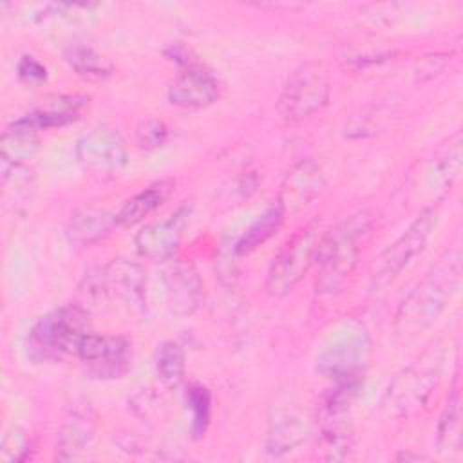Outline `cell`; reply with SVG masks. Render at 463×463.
I'll return each instance as SVG.
<instances>
[{"mask_svg":"<svg viewBox=\"0 0 463 463\" xmlns=\"http://www.w3.org/2000/svg\"><path fill=\"white\" fill-rule=\"evenodd\" d=\"M461 145H463L461 132H456L432 156L430 166H429V177L434 186L450 188V184L459 175V172H461Z\"/></svg>","mask_w":463,"mask_h":463,"instance_id":"22","label":"cell"},{"mask_svg":"<svg viewBox=\"0 0 463 463\" xmlns=\"http://www.w3.org/2000/svg\"><path fill=\"white\" fill-rule=\"evenodd\" d=\"M438 450L445 456H454L461 450V398L456 387L449 394L439 416Z\"/></svg>","mask_w":463,"mask_h":463,"instance_id":"24","label":"cell"},{"mask_svg":"<svg viewBox=\"0 0 463 463\" xmlns=\"http://www.w3.org/2000/svg\"><path fill=\"white\" fill-rule=\"evenodd\" d=\"M373 230L374 217L369 212H358L320 237L315 257V264L318 266L317 291L333 293L345 282Z\"/></svg>","mask_w":463,"mask_h":463,"instance_id":"2","label":"cell"},{"mask_svg":"<svg viewBox=\"0 0 463 463\" xmlns=\"http://www.w3.org/2000/svg\"><path fill=\"white\" fill-rule=\"evenodd\" d=\"M65 60L78 76L87 80H105L112 74V65L89 45H71Z\"/></svg>","mask_w":463,"mask_h":463,"instance_id":"26","label":"cell"},{"mask_svg":"<svg viewBox=\"0 0 463 463\" xmlns=\"http://www.w3.org/2000/svg\"><path fill=\"white\" fill-rule=\"evenodd\" d=\"M461 251L447 250L402 300L394 315V333L400 340H414L441 317L461 282Z\"/></svg>","mask_w":463,"mask_h":463,"instance_id":"1","label":"cell"},{"mask_svg":"<svg viewBox=\"0 0 463 463\" xmlns=\"http://www.w3.org/2000/svg\"><path fill=\"white\" fill-rule=\"evenodd\" d=\"M94 434V414L89 407L71 411L58 430L56 458L61 461L76 459L90 443Z\"/></svg>","mask_w":463,"mask_h":463,"instance_id":"19","label":"cell"},{"mask_svg":"<svg viewBox=\"0 0 463 463\" xmlns=\"http://www.w3.org/2000/svg\"><path fill=\"white\" fill-rule=\"evenodd\" d=\"M383 127V116L378 109L374 110H362L358 114H353L344 127V134L349 139H362L374 136Z\"/></svg>","mask_w":463,"mask_h":463,"instance_id":"29","label":"cell"},{"mask_svg":"<svg viewBox=\"0 0 463 463\" xmlns=\"http://www.w3.org/2000/svg\"><path fill=\"white\" fill-rule=\"evenodd\" d=\"M87 369L98 378L123 376L132 360V345L123 336L96 335L94 331L85 336L76 354Z\"/></svg>","mask_w":463,"mask_h":463,"instance_id":"13","label":"cell"},{"mask_svg":"<svg viewBox=\"0 0 463 463\" xmlns=\"http://www.w3.org/2000/svg\"><path fill=\"white\" fill-rule=\"evenodd\" d=\"M221 96L219 78L206 67L192 65L168 89V101L183 109H203Z\"/></svg>","mask_w":463,"mask_h":463,"instance_id":"16","label":"cell"},{"mask_svg":"<svg viewBox=\"0 0 463 463\" xmlns=\"http://www.w3.org/2000/svg\"><path fill=\"white\" fill-rule=\"evenodd\" d=\"M371 356V340L365 329L349 322L317 356V371L335 385L358 389Z\"/></svg>","mask_w":463,"mask_h":463,"instance_id":"6","label":"cell"},{"mask_svg":"<svg viewBox=\"0 0 463 463\" xmlns=\"http://www.w3.org/2000/svg\"><path fill=\"white\" fill-rule=\"evenodd\" d=\"M436 221L438 210L432 206L423 208L407 230L374 259L369 269V286L373 291H383L389 288L412 262V259L423 251Z\"/></svg>","mask_w":463,"mask_h":463,"instance_id":"7","label":"cell"},{"mask_svg":"<svg viewBox=\"0 0 463 463\" xmlns=\"http://www.w3.org/2000/svg\"><path fill=\"white\" fill-rule=\"evenodd\" d=\"M443 360L445 349L441 344L427 347L391 382L382 400L383 412L389 418H402L418 412L439 383Z\"/></svg>","mask_w":463,"mask_h":463,"instance_id":"4","label":"cell"},{"mask_svg":"<svg viewBox=\"0 0 463 463\" xmlns=\"http://www.w3.org/2000/svg\"><path fill=\"white\" fill-rule=\"evenodd\" d=\"M166 137H168V130H166L165 123L157 121V119H148V121L141 123L136 132V141L145 150L161 146L166 141Z\"/></svg>","mask_w":463,"mask_h":463,"instance_id":"30","label":"cell"},{"mask_svg":"<svg viewBox=\"0 0 463 463\" xmlns=\"http://www.w3.org/2000/svg\"><path fill=\"white\" fill-rule=\"evenodd\" d=\"M329 98V78L320 63L306 61L286 80L277 109L288 121H298L320 110Z\"/></svg>","mask_w":463,"mask_h":463,"instance_id":"10","label":"cell"},{"mask_svg":"<svg viewBox=\"0 0 463 463\" xmlns=\"http://www.w3.org/2000/svg\"><path fill=\"white\" fill-rule=\"evenodd\" d=\"M175 183L172 179H161L141 192H137L134 197L127 199L123 206L114 215L116 224L119 226H134L141 222L145 217H148L154 210H157L174 192Z\"/></svg>","mask_w":463,"mask_h":463,"instance_id":"20","label":"cell"},{"mask_svg":"<svg viewBox=\"0 0 463 463\" xmlns=\"http://www.w3.org/2000/svg\"><path fill=\"white\" fill-rule=\"evenodd\" d=\"M284 212L280 208L279 203L271 204L262 215L260 219L251 224V228L237 241L233 253L235 255H246L250 251H253L255 248H259L260 244H264L271 235L277 233V230L280 228L282 221H284Z\"/></svg>","mask_w":463,"mask_h":463,"instance_id":"25","label":"cell"},{"mask_svg":"<svg viewBox=\"0 0 463 463\" xmlns=\"http://www.w3.org/2000/svg\"><path fill=\"white\" fill-rule=\"evenodd\" d=\"M309 434V420L291 403L273 409L264 438V450L269 456H284L306 441Z\"/></svg>","mask_w":463,"mask_h":463,"instance_id":"15","label":"cell"},{"mask_svg":"<svg viewBox=\"0 0 463 463\" xmlns=\"http://www.w3.org/2000/svg\"><path fill=\"white\" fill-rule=\"evenodd\" d=\"M318 222H309L298 230L273 257L268 275H266V291L273 297L288 295L309 271L315 264L318 242H320Z\"/></svg>","mask_w":463,"mask_h":463,"instance_id":"8","label":"cell"},{"mask_svg":"<svg viewBox=\"0 0 463 463\" xmlns=\"http://www.w3.org/2000/svg\"><path fill=\"white\" fill-rule=\"evenodd\" d=\"M89 333V313L78 306H61L33 326L27 335V356L34 362H56L65 354H78Z\"/></svg>","mask_w":463,"mask_h":463,"instance_id":"5","label":"cell"},{"mask_svg":"<svg viewBox=\"0 0 463 463\" xmlns=\"http://www.w3.org/2000/svg\"><path fill=\"white\" fill-rule=\"evenodd\" d=\"M76 159L92 175L112 177L127 166L128 152L116 128L98 127L78 139Z\"/></svg>","mask_w":463,"mask_h":463,"instance_id":"11","label":"cell"},{"mask_svg":"<svg viewBox=\"0 0 463 463\" xmlns=\"http://www.w3.org/2000/svg\"><path fill=\"white\" fill-rule=\"evenodd\" d=\"M87 103L89 98L81 94H51L42 98L25 116L18 119L36 132L63 127L76 121Z\"/></svg>","mask_w":463,"mask_h":463,"instance_id":"18","label":"cell"},{"mask_svg":"<svg viewBox=\"0 0 463 463\" xmlns=\"http://www.w3.org/2000/svg\"><path fill=\"white\" fill-rule=\"evenodd\" d=\"M184 349L177 342H163L156 351V371L166 387H177L184 378Z\"/></svg>","mask_w":463,"mask_h":463,"instance_id":"27","label":"cell"},{"mask_svg":"<svg viewBox=\"0 0 463 463\" xmlns=\"http://www.w3.org/2000/svg\"><path fill=\"white\" fill-rule=\"evenodd\" d=\"M40 146L38 132L24 125L20 119H14L11 127L2 134L0 139V156L2 163L24 165L31 159Z\"/></svg>","mask_w":463,"mask_h":463,"instance_id":"21","label":"cell"},{"mask_svg":"<svg viewBox=\"0 0 463 463\" xmlns=\"http://www.w3.org/2000/svg\"><path fill=\"white\" fill-rule=\"evenodd\" d=\"M16 72L20 76L22 81L31 83V85H38L42 81L47 80V69L45 65H42L36 58L33 56H22L18 65H16Z\"/></svg>","mask_w":463,"mask_h":463,"instance_id":"32","label":"cell"},{"mask_svg":"<svg viewBox=\"0 0 463 463\" xmlns=\"http://www.w3.org/2000/svg\"><path fill=\"white\" fill-rule=\"evenodd\" d=\"M116 222L107 212L101 210H81L74 213L65 228V233L71 242L90 244L105 235H109L110 224Z\"/></svg>","mask_w":463,"mask_h":463,"instance_id":"23","label":"cell"},{"mask_svg":"<svg viewBox=\"0 0 463 463\" xmlns=\"http://www.w3.org/2000/svg\"><path fill=\"white\" fill-rule=\"evenodd\" d=\"M398 459H423V456H420V454H398Z\"/></svg>","mask_w":463,"mask_h":463,"instance_id":"33","label":"cell"},{"mask_svg":"<svg viewBox=\"0 0 463 463\" xmlns=\"http://www.w3.org/2000/svg\"><path fill=\"white\" fill-rule=\"evenodd\" d=\"M320 186L322 174L318 165L313 159H302L288 170L277 203L284 215L297 213L320 192Z\"/></svg>","mask_w":463,"mask_h":463,"instance_id":"17","label":"cell"},{"mask_svg":"<svg viewBox=\"0 0 463 463\" xmlns=\"http://www.w3.org/2000/svg\"><path fill=\"white\" fill-rule=\"evenodd\" d=\"M188 215H190V208L181 206L168 217L143 226L134 239L137 253L156 260L172 259V255L175 253L183 239Z\"/></svg>","mask_w":463,"mask_h":463,"instance_id":"14","label":"cell"},{"mask_svg":"<svg viewBox=\"0 0 463 463\" xmlns=\"http://www.w3.org/2000/svg\"><path fill=\"white\" fill-rule=\"evenodd\" d=\"M186 409L192 414V434L194 438H203L208 423H210V412H212V394L203 385H192L184 394Z\"/></svg>","mask_w":463,"mask_h":463,"instance_id":"28","label":"cell"},{"mask_svg":"<svg viewBox=\"0 0 463 463\" xmlns=\"http://www.w3.org/2000/svg\"><path fill=\"white\" fill-rule=\"evenodd\" d=\"M81 291L96 300L127 313H141L146 307V273L127 259H112L85 271Z\"/></svg>","mask_w":463,"mask_h":463,"instance_id":"3","label":"cell"},{"mask_svg":"<svg viewBox=\"0 0 463 463\" xmlns=\"http://www.w3.org/2000/svg\"><path fill=\"white\" fill-rule=\"evenodd\" d=\"M356 391L354 387L335 385L318 407V445L326 459H344L353 449L351 403Z\"/></svg>","mask_w":463,"mask_h":463,"instance_id":"9","label":"cell"},{"mask_svg":"<svg viewBox=\"0 0 463 463\" xmlns=\"http://www.w3.org/2000/svg\"><path fill=\"white\" fill-rule=\"evenodd\" d=\"M450 54L436 52V54H425L421 56L414 65V76L418 81H427L438 76L449 63Z\"/></svg>","mask_w":463,"mask_h":463,"instance_id":"31","label":"cell"},{"mask_svg":"<svg viewBox=\"0 0 463 463\" xmlns=\"http://www.w3.org/2000/svg\"><path fill=\"white\" fill-rule=\"evenodd\" d=\"M161 288L165 306L175 317H190L204 298L203 280L194 264L168 259L161 269Z\"/></svg>","mask_w":463,"mask_h":463,"instance_id":"12","label":"cell"}]
</instances>
